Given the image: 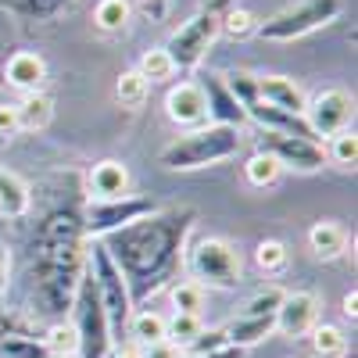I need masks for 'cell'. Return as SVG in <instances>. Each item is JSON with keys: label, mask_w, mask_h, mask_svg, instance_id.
<instances>
[{"label": "cell", "mask_w": 358, "mask_h": 358, "mask_svg": "<svg viewBox=\"0 0 358 358\" xmlns=\"http://www.w3.org/2000/svg\"><path fill=\"white\" fill-rule=\"evenodd\" d=\"M197 222V208L176 204V208H158L155 215L136 219L122 229L104 236V251L118 265L133 308L155 297L169 280H176L179 265H183V244Z\"/></svg>", "instance_id": "1"}, {"label": "cell", "mask_w": 358, "mask_h": 358, "mask_svg": "<svg viewBox=\"0 0 358 358\" xmlns=\"http://www.w3.org/2000/svg\"><path fill=\"white\" fill-rule=\"evenodd\" d=\"M86 273L83 219L72 208H54L43 215L33 241V297L43 315L72 312L79 280Z\"/></svg>", "instance_id": "2"}, {"label": "cell", "mask_w": 358, "mask_h": 358, "mask_svg": "<svg viewBox=\"0 0 358 358\" xmlns=\"http://www.w3.org/2000/svg\"><path fill=\"white\" fill-rule=\"evenodd\" d=\"M241 151V129L233 126H201L187 136H179L176 143H169L162 151V165L172 172H187V169H204L226 162Z\"/></svg>", "instance_id": "3"}, {"label": "cell", "mask_w": 358, "mask_h": 358, "mask_svg": "<svg viewBox=\"0 0 358 358\" xmlns=\"http://www.w3.org/2000/svg\"><path fill=\"white\" fill-rule=\"evenodd\" d=\"M236 4V0H208V4L183 25L176 29L172 40L165 43V54L176 72H190L201 65V57L208 54V47H212L219 36H222V15Z\"/></svg>", "instance_id": "4"}, {"label": "cell", "mask_w": 358, "mask_h": 358, "mask_svg": "<svg viewBox=\"0 0 358 358\" xmlns=\"http://www.w3.org/2000/svg\"><path fill=\"white\" fill-rule=\"evenodd\" d=\"M90 276L97 283V294H101V305H104V315H108V326H111V341L122 344V334L129 330V319H133V297H129V287L118 273V265L111 262V255L104 251V244H94L90 248Z\"/></svg>", "instance_id": "5"}, {"label": "cell", "mask_w": 358, "mask_h": 358, "mask_svg": "<svg viewBox=\"0 0 358 358\" xmlns=\"http://www.w3.org/2000/svg\"><path fill=\"white\" fill-rule=\"evenodd\" d=\"M72 326L79 334V358H108L111 355V326H108V315H104V305H101V294H97V283L90 273H83L79 280V290H76V301H72Z\"/></svg>", "instance_id": "6"}, {"label": "cell", "mask_w": 358, "mask_h": 358, "mask_svg": "<svg viewBox=\"0 0 358 358\" xmlns=\"http://www.w3.org/2000/svg\"><path fill=\"white\" fill-rule=\"evenodd\" d=\"M337 15H341V0H297V4L283 8L280 15L255 25V33L268 43H287V40H301L315 33V29L330 25Z\"/></svg>", "instance_id": "7"}, {"label": "cell", "mask_w": 358, "mask_h": 358, "mask_svg": "<svg viewBox=\"0 0 358 358\" xmlns=\"http://www.w3.org/2000/svg\"><path fill=\"white\" fill-rule=\"evenodd\" d=\"M187 265L204 290L208 287H215V290L241 287V251L229 241H222V236H204V241H197L187 255Z\"/></svg>", "instance_id": "8"}, {"label": "cell", "mask_w": 358, "mask_h": 358, "mask_svg": "<svg viewBox=\"0 0 358 358\" xmlns=\"http://www.w3.org/2000/svg\"><path fill=\"white\" fill-rule=\"evenodd\" d=\"M158 212V201L151 197H115V201H94L83 215V233L90 236H108L136 219H147Z\"/></svg>", "instance_id": "9"}, {"label": "cell", "mask_w": 358, "mask_h": 358, "mask_svg": "<svg viewBox=\"0 0 358 358\" xmlns=\"http://www.w3.org/2000/svg\"><path fill=\"white\" fill-rule=\"evenodd\" d=\"M258 151L273 155L280 165H290L297 172H315L326 165V147L319 140H301V136H287V133H265L262 129Z\"/></svg>", "instance_id": "10"}, {"label": "cell", "mask_w": 358, "mask_h": 358, "mask_svg": "<svg viewBox=\"0 0 358 358\" xmlns=\"http://www.w3.org/2000/svg\"><path fill=\"white\" fill-rule=\"evenodd\" d=\"M351 118H355V101L344 90H326V94L312 97L308 108H305V122H308L315 140L344 133L351 126Z\"/></svg>", "instance_id": "11"}, {"label": "cell", "mask_w": 358, "mask_h": 358, "mask_svg": "<svg viewBox=\"0 0 358 358\" xmlns=\"http://www.w3.org/2000/svg\"><path fill=\"white\" fill-rule=\"evenodd\" d=\"M276 330L290 341L297 337H308L312 326L319 319V297L312 290H294V294H283V301L276 308Z\"/></svg>", "instance_id": "12"}, {"label": "cell", "mask_w": 358, "mask_h": 358, "mask_svg": "<svg viewBox=\"0 0 358 358\" xmlns=\"http://www.w3.org/2000/svg\"><path fill=\"white\" fill-rule=\"evenodd\" d=\"M165 115L172 118L176 126L183 129H201L208 122V101H204V90L197 83H179L169 90L165 97Z\"/></svg>", "instance_id": "13"}, {"label": "cell", "mask_w": 358, "mask_h": 358, "mask_svg": "<svg viewBox=\"0 0 358 358\" xmlns=\"http://www.w3.org/2000/svg\"><path fill=\"white\" fill-rule=\"evenodd\" d=\"M204 101H208V118H215V126H233L241 129L248 122L244 108L236 104V97L229 94V86L222 76H204Z\"/></svg>", "instance_id": "14"}, {"label": "cell", "mask_w": 358, "mask_h": 358, "mask_svg": "<svg viewBox=\"0 0 358 358\" xmlns=\"http://www.w3.org/2000/svg\"><path fill=\"white\" fill-rule=\"evenodd\" d=\"M4 79L15 90H22V94H40L43 83H47V65L33 50H15L8 57V65H4Z\"/></svg>", "instance_id": "15"}, {"label": "cell", "mask_w": 358, "mask_h": 358, "mask_svg": "<svg viewBox=\"0 0 358 358\" xmlns=\"http://www.w3.org/2000/svg\"><path fill=\"white\" fill-rule=\"evenodd\" d=\"M258 101L273 104L280 111H290V115H305V108H308L305 90L297 86L294 79H287V76H265V79H258Z\"/></svg>", "instance_id": "16"}, {"label": "cell", "mask_w": 358, "mask_h": 358, "mask_svg": "<svg viewBox=\"0 0 358 358\" xmlns=\"http://www.w3.org/2000/svg\"><path fill=\"white\" fill-rule=\"evenodd\" d=\"M90 190L97 201H115V197H129V169L122 162H97L90 169Z\"/></svg>", "instance_id": "17"}, {"label": "cell", "mask_w": 358, "mask_h": 358, "mask_svg": "<svg viewBox=\"0 0 358 358\" xmlns=\"http://www.w3.org/2000/svg\"><path fill=\"white\" fill-rule=\"evenodd\" d=\"M276 330V319L273 315H262V319H248V315H236L229 326H226V344L229 348H241V351H248V348H255L258 341H265L268 334Z\"/></svg>", "instance_id": "18"}, {"label": "cell", "mask_w": 358, "mask_h": 358, "mask_svg": "<svg viewBox=\"0 0 358 358\" xmlns=\"http://www.w3.org/2000/svg\"><path fill=\"white\" fill-rule=\"evenodd\" d=\"M15 115H18V129H29V133H40L54 122V101L43 94H25L18 104H15Z\"/></svg>", "instance_id": "19"}, {"label": "cell", "mask_w": 358, "mask_h": 358, "mask_svg": "<svg viewBox=\"0 0 358 358\" xmlns=\"http://www.w3.org/2000/svg\"><path fill=\"white\" fill-rule=\"evenodd\" d=\"M29 204H33V194H29V187L22 183V176L0 169V215L22 219L29 212Z\"/></svg>", "instance_id": "20"}, {"label": "cell", "mask_w": 358, "mask_h": 358, "mask_svg": "<svg viewBox=\"0 0 358 358\" xmlns=\"http://www.w3.org/2000/svg\"><path fill=\"white\" fill-rule=\"evenodd\" d=\"M308 248L315 258L330 262V258H341L344 248H348V233L337 226V222H315L308 229Z\"/></svg>", "instance_id": "21"}, {"label": "cell", "mask_w": 358, "mask_h": 358, "mask_svg": "<svg viewBox=\"0 0 358 358\" xmlns=\"http://www.w3.org/2000/svg\"><path fill=\"white\" fill-rule=\"evenodd\" d=\"M76 0H0V8L25 18V22H47V18H57L65 8H72Z\"/></svg>", "instance_id": "22"}, {"label": "cell", "mask_w": 358, "mask_h": 358, "mask_svg": "<svg viewBox=\"0 0 358 358\" xmlns=\"http://www.w3.org/2000/svg\"><path fill=\"white\" fill-rule=\"evenodd\" d=\"M126 334H129L136 344H143V348L162 344V341H165V315L155 312V308H140V312H133Z\"/></svg>", "instance_id": "23"}, {"label": "cell", "mask_w": 358, "mask_h": 358, "mask_svg": "<svg viewBox=\"0 0 358 358\" xmlns=\"http://www.w3.org/2000/svg\"><path fill=\"white\" fill-rule=\"evenodd\" d=\"M344 351H348V337L341 326H330V322L312 326V355L315 358H344Z\"/></svg>", "instance_id": "24"}, {"label": "cell", "mask_w": 358, "mask_h": 358, "mask_svg": "<svg viewBox=\"0 0 358 358\" xmlns=\"http://www.w3.org/2000/svg\"><path fill=\"white\" fill-rule=\"evenodd\" d=\"M201 334H204L201 315H179V312H172L165 319V341L176 344V348H190Z\"/></svg>", "instance_id": "25"}, {"label": "cell", "mask_w": 358, "mask_h": 358, "mask_svg": "<svg viewBox=\"0 0 358 358\" xmlns=\"http://www.w3.org/2000/svg\"><path fill=\"white\" fill-rule=\"evenodd\" d=\"M172 308L179 315H201L204 312V287L197 280H183L172 287Z\"/></svg>", "instance_id": "26"}, {"label": "cell", "mask_w": 358, "mask_h": 358, "mask_svg": "<svg viewBox=\"0 0 358 358\" xmlns=\"http://www.w3.org/2000/svg\"><path fill=\"white\" fill-rule=\"evenodd\" d=\"M280 172H283V165L273 158V155H251L248 158V165H244V176H248V183L251 187H273L276 179H280Z\"/></svg>", "instance_id": "27"}, {"label": "cell", "mask_w": 358, "mask_h": 358, "mask_svg": "<svg viewBox=\"0 0 358 358\" xmlns=\"http://www.w3.org/2000/svg\"><path fill=\"white\" fill-rule=\"evenodd\" d=\"M94 22L104 29V33H122L129 25V4L126 0H101L94 8Z\"/></svg>", "instance_id": "28"}, {"label": "cell", "mask_w": 358, "mask_h": 358, "mask_svg": "<svg viewBox=\"0 0 358 358\" xmlns=\"http://www.w3.org/2000/svg\"><path fill=\"white\" fill-rule=\"evenodd\" d=\"M0 358H50L43 337H0Z\"/></svg>", "instance_id": "29"}, {"label": "cell", "mask_w": 358, "mask_h": 358, "mask_svg": "<svg viewBox=\"0 0 358 358\" xmlns=\"http://www.w3.org/2000/svg\"><path fill=\"white\" fill-rule=\"evenodd\" d=\"M151 94V83H147L140 72H122V79L115 83V97L122 101L126 108H140Z\"/></svg>", "instance_id": "30"}, {"label": "cell", "mask_w": 358, "mask_h": 358, "mask_svg": "<svg viewBox=\"0 0 358 358\" xmlns=\"http://www.w3.org/2000/svg\"><path fill=\"white\" fill-rule=\"evenodd\" d=\"M50 358H62V355H76L79 351V334H76V326L72 322H54L50 326V334L43 337Z\"/></svg>", "instance_id": "31"}, {"label": "cell", "mask_w": 358, "mask_h": 358, "mask_svg": "<svg viewBox=\"0 0 358 358\" xmlns=\"http://www.w3.org/2000/svg\"><path fill=\"white\" fill-rule=\"evenodd\" d=\"M326 158L341 169H355V158H358V136L355 129H344L337 136H330V147H326Z\"/></svg>", "instance_id": "32"}, {"label": "cell", "mask_w": 358, "mask_h": 358, "mask_svg": "<svg viewBox=\"0 0 358 358\" xmlns=\"http://www.w3.org/2000/svg\"><path fill=\"white\" fill-rule=\"evenodd\" d=\"M147 83H158V79H169V76H176V69H172V62H169V54H165V47H155V50H147L143 57H140V69H136Z\"/></svg>", "instance_id": "33"}, {"label": "cell", "mask_w": 358, "mask_h": 358, "mask_svg": "<svg viewBox=\"0 0 358 358\" xmlns=\"http://www.w3.org/2000/svg\"><path fill=\"white\" fill-rule=\"evenodd\" d=\"M255 262H258L262 273H283V268H287V244L262 241L258 251H255Z\"/></svg>", "instance_id": "34"}, {"label": "cell", "mask_w": 358, "mask_h": 358, "mask_svg": "<svg viewBox=\"0 0 358 358\" xmlns=\"http://www.w3.org/2000/svg\"><path fill=\"white\" fill-rule=\"evenodd\" d=\"M283 294H287V290H280V287H268V290L255 294L251 301L244 305V312H241V315H248V319H262V315H276V308H280V301H283Z\"/></svg>", "instance_id": "35"}, {"label": "cell", "mask_w": 358, "mask_h": 358, "mask_svg": "<svg viewBox=\"0 0 358 358\" xmlns=\"http://www.w3.org/2000/svg\"><path fill=\"white\" fill-rule=\"evenodd\" d=\"M255 29V18H251V11H244V8H229L226 15H222V33L226 36H248Z\"/></svg>", "instance_id": "36"}, {"label": "cell", "mask_w": 358, "mask_h": 358, "mask_svg": "<svg viewBox=\"0 0 358 358\" xmlns=\"http://www.w3.org/2000/svg\"><path fill=\"white\" fill-rule=\"evenodd\" d=\"M0 337H36V330L15 312H0Z\"/></svg>", "instance_id": "37"}, {"label": "cell", "mask_w": 358, "mask_h": 358, "mask_svg": "<svg viewBox=\"0 0 358 358\" xmlns=\"http://www.w3.org/2000/svg\"><path fill=\"white\" fill-rule=\"evenodd\" d=\"M222 348H229L226 344V334L222 330H208V334H201L194 344H190V351H194V358L197 355H212V351H222Z\"/></svg>", "instance_id": "38"}, {"label": "cell", "mask_w": 358, "mask_h": 358, "mask_svg": "<svg viewBox=\"0 0 358 358\" xmlns=\"http://www.w3.org/2000/svg\"><path fill=\"white\" fill-rule=\"evenodd\" d=\"M18 133V115H15V104H0V140H8Z\"/></svg>", "instance_id": "39"}, {"label": "cell", "mask_w": 358, "mask_h": 358, "mask_svg": "<svg viewBox=\"0 0 358 358\" xmlns=\"http://www.w3.org/2000/svg\"><path fill=\"white\" fill-rule=\"evenodd\" d=\"M140 358H183V348H176V344L162 341V344L143 348V351H140Z\"/></svg>", "instance_id": "40"}, {"label": "cell", "mask_w": 358, "mask_h": 358, "mask_svg": "<svg viewBox=\"0 0 358 358\" xmlns=\"http://www.w3.org/2000/svg\"><path fill=\"white\" fill-rule=\"evenodd\" d=\"M169 4H172V0H143V11H147V18H151V22H165Z\"/></svg>", "instance_id": "41"}, {"label": "cell", "mask_w": 358, "mask_h": 358, "mask_svg": "<svg viewBox=\"0 0 358 358\" xmlns=\"http://www.w3.org/2000/svg\"><path fill=\"white\" fill-rule=\"evenodd\" d=\"M355 305H358V294H355V290H351V294H348V297H344V315H348V319H351V322H355V319H358V308H355Z\"/></svg>", "instance_id": "42"}, {"label": "cell", "mask_w": 358, "mask_h": 358, "mask_svg": "<svg viewBox=\"0 0 358 358\" xmlns=\"http://www.w3.org/2000/svg\"><path fill=\"white\" fill-rule=\"evenodd\" d=\"M197 358H244L241 348H222V351H212V355H197Z\"/></svg>", "instance_id": "43"}, {"label": "cell", "mask_w": 358, "mask_h": 358, "mask_svg": "<svg viewBox=\"0 0 358 358\" xmlns=\"http://www.w3.org/2000/svg\"><path fill=\"white\" fill-rule=\"evenodd\" d=\"M8 268H11V262H8V251L0 248V290H4V283H8Z\"/></svg>", "instance_id": "44"}, {"label": "cell", "mask_w": 358, "mask_h": 358, "mask_svg": "<svg viewBox=\"0 0 358 358\" xmlns=\"http://www.w3.org/2000/svg\"><path fill=\"white\" fill-rule=\"evenodd\" d=\"M111 358H140V351H118V355H111Z\"/></svg>", "instance_id": "45"}, {"label": "cell", "mask_w": 358, "mask_h": 358, "mask_svg": "<svg viewBox=\"0 0 358 358\" xmlns=\"http://www.w3.org/2000/svg\"><path fill=\"white\" fill-rule=\"evenodd\" d=\"M62 358H79V355H62Z\"/></svg>", "instance_id": "46"}, {"label": "cell", "mask_w": 358, "mask_h": 358, "mask_svg": "<svg viewBox=\"0 0 358 358\" xmlns=\"http://www.w3.org/2000/svg\"><path fill=\"white\" fill-rule=\"evenodd\" d=\"M351 358H355V355H351Z\"/></svg>", "instance_id": "47"}]
</instances>
